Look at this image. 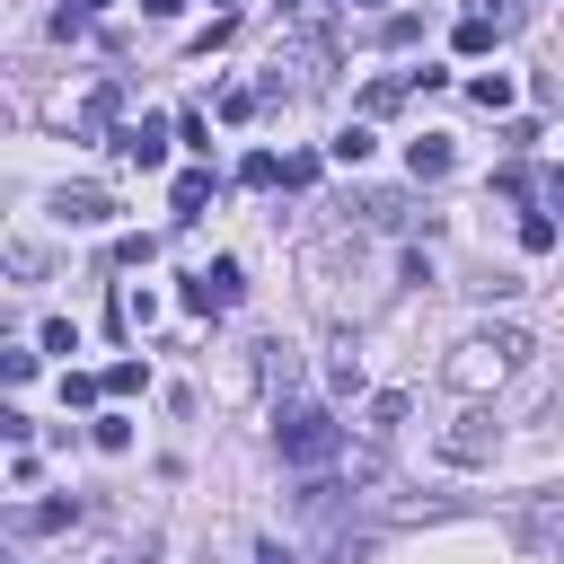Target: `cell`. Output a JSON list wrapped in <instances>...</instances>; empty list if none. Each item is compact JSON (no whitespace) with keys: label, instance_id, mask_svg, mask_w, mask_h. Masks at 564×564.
Returning a JSON list of instances; mask_svg holds the SVG:
<instances>
[{"label":"cell","instance_id":"cell-22","mask_svg":"<svg viewBox=\"0 0 564 564\" xmlns=\"http://www.w3.org/2000/svg\"><path fill=\"white\" fill-rule=\"evenodd\" d=\"M97 449H132V423L123 414H97Z\"/></svg>","mask_w":564,"mask_h":564},{"label":"cell","instance_id":"cell-18","mask_svg":"<svg viewBox=\"0 0 564 564\" xmlns=\"http://www.w3.org/2000/svg\"><path fill=\"white\" fill-rule=\"evenodd\" d=\"M238 176H247V185H282V159H273V150H247V167H238Z\"/></svg>","mask_w":564,"mask_h":564},{"label":"cell","instance_id":"cell-21","mask_svg":"<svg viewBox=\"0 0 564 564\" xmlns=\"http://www.w3.org/2000/svg\"><path fill=\"white\" fill-rule=\"evenodd\" d=\"M141 379H150V370H141V361H115V370H106V397H132V388H141Z\"/></svg>","mask_w":564,"mask_h":564},{"label":"cell","instance_id":"cell-7","mask_svg":"<svg viewBox=\"0 0 564 564\" xmlns=\"http://www.w3.org/2000/svg\"><path fill=\"white\" fill-rule=\"evenodd\" d=\"M405 167H414V185H432V176H449V141H441V132H423V141H405Z\"/></svg>","mask_w":564,"mask_h":564},{"label":"cell","instance_id":"cell-3","mask_svg":"<svg viewBox=\"0 0 564 564\" xmlns=\"http://www.w3.org/2000/svg\"><path fill=\"white\" fill-rule=\"evenodd\" d=\"M247 300V273L220 256V264H203V273H185V308L194 317H220V308H238Z\"/></svg>","mask_w":564,"mask_h":564},{"label":"cell","instance_id":"cell-5","mask_svg":"<svg viewBox=\"0 0 564 564\" xmlns=\"http://www.w3.org/2000/svg\"><path fill=\"white\" fill-rule=\"evenodd\" d=\"M53 212H62L70 229H106V220H115V194H97V185H62Z\"/></svg>","mask_w":564,"mask_h":564},{"label":"cell","instance_id":"cell-9","mask_svg":"<svg viewBox=\"0 0 564 564\" xmlns=\"http://www.w3.org/2000/svg\"><path fill=\"white\" fill-rule=\"evenodd\" d=\"M150 317H159V300H150V291H132V282H123V291H115V326H123V335H141V326H150Z\"/></svg>","mask_w":564,"mask_h":564},{"label":"cell","instance_id":"cell-17","mask_svg":"<svg viewBox=\"0 0 564 564\" xmlns=\"http://www.w3.org/2000/svg\"><path fill=\"white\" fill-rule=\"evenodd\" d=\"M70 511L79 502H35V511H18V529H70Z\"/></svg>","mask_w":564,"mask_h":564},{"label":"cell","instance_id":"cell-8","mask_svg":"<svg viewBox=\"0 0 564 564\" xmlns=\"http://www.w3.org/2000/svg\"><path fill=\"white\" fill-rule=\"evenodd\" d=\"M167 203H176V220H194V212L212 203V167H185V176L167 185Z\"/></svg>","mask_w":564,"mask_h":564},{"label":"cell","instance_id":"cell-1","mask_svg":"<svg viewBox=\"0 0 564 564\" xmlns=\"http://www.w3.org/2000/svg\"><path fill=\"white\" fill-rule=\"evenodd\" d=\"M273 449H282V467H326L344 449V423L326 405H282L273 414Z\"/></svg>","mask_w":564,"mask_h":564},{"label":"cell","instance_id":"cell-26","mask_svg":"<svg viewBox=\"0 0 564 564\" xmlns=\"http://www.w3.org/2000/svg\"><path fill=\"white\" fill-rule=\"evenodd\" d=\"M79 9H88V18H97V9H106V0H79Z\"/></svg>","mask_w":564,"mask_h":564},{"label":"cell","instance_id":"cell-14","mask_svg":"<svg viewBox=\"0 0 564 564\" xmlns=\"http://www.w3.org/2000/svg\"><path fill=\"white\" fill-rule=\"evenodd\" d=\"M397 423H405V397H397V388H388V397H370V423H361V432H370V441H388Z\"/></svg>","mask_w":564,"mask_h":564},{"label":"cell","instance_id":"cell-23","mask_svg":"<svg viewBox=\"0 0 564 564\" xmlns=\"http://www.w3.org/2000/svg\"><path fill=\"white\" fill-rule=\"evenodd\" d=\"M256 564H300V555H291L282 538H264V546H256Z\"/></svg>","mask_w":564,"mask_h":564},{"label":"cell","instance_id":"cell-25","mask_svg":"<svg viewBox=\"0 0 564 564\" xmlns=\"http://www.w3.org/2000/svg\"><path fill=\"white\" fill-rule=\"evenodd\" d=\"M546 203H555V212H564V167H555V176H546Z\"/></svg>","mask_w":564,"mask_h":564},{"label":"cell","instance_id":"cell-6","mask_svg":"<svg viewBox=\"0 0 564 564\" xmlns=\"http://www.w3.org/2000/svg\"><path fill=\"white\" fill-rule=\"evenodd\" d=\"M115 150H123L132 167H167V132H159V123H123V132H115Z\"/></svg>","mask_w":564,"mask_h":564},{"label":"cell","instance_id":"cell-4","mask_svg":"<svg viewBox=\"0 0 564 564\" xmlns=\"http://www.w3.org/2000/svg\"><path fill=\"white\" fill-rule=\"evenodd\" d=\"M115 115H123V79H97V88L79 97L70 132H79V141H106V132H115Z\"/></svg>","mask_w":564,"mask_h":564},{"label":"cell","instance_id":"cell-10","mask_svg":"<svg viewBox=\"0 0 564 564\" xmlns=\"http://www.w3.org/2000/svg\"><path fill=\"white\" fill-rule=\"evenodd\" d=\"M467 97H476L485 115H502V106H511V70H476V79H467Z\"/></svg>","mask_w":564,"mask_h":564},{"label":"cell","instance_id":"cell-19","mask_svg":"<svg viewBox=\"0 0 564 564\" xmlns=\"http://www.w3.org/2000/svg\"><path fill=\"white\" fill-rule=\"evenodd\" d=\"M35 344H44V352H79V326H70V317H44V335H35Z\"/></svg>","mask_w":564,"mask_h":564},{"label":"cell","instance_id":"cell-24","mask_svg":"<svg viewBox=\"0 0 564 564\" xmlns=\"http://www.w3.org/2000/svg\"><path fill=\"white\" fill-rule=\"evenodd\" d=\"M141 18H176V0H141Z\"/></svg>","mask_w":564,"mask_h":564},{"label":"cell","instance_id":"cell-15","mask_svg":"<svg viewBox=\"0 0 564 564\" xmlns=\"http://www.w3.org/2000/svg\"><path fill=\"white\" fill-rule=\"evenodd\" d=\"M520 247L546 256V247H555V212H529V220H520Z\"/></svg>","mask_w":564,"mask_h":564},{"label":"cell","instance_id":"cell-13","mask_svg":"<svg viewBox=\"0 0 564 564\" xmlns=\"http://www.w3.org/2000/svg\"><path fill=\"white\" fill-rule=\"evenodd\" d=\"M326 150H335V159H344V167H361V159H370V150H379V141H370V123H344V132H335V141H326Z\"/></svg>","mask_w":564,"mask_h":564},{"label":"cell","instance_id":"cell-16","mask_svg":"<svg viewBox=\"0 0 564 564\" xmlns=\"http://www.w3.org/2000/svg\"><path fill=\"white\" fill-rule=\"evenodd\" d=\"M106 397V379H88V370H62V405H97Z\"/></svg>","mask_w":564,"mask_h":564},{"label":"cell","instance_id":"cell-20","mask_svg":"<svg viewBox=\"0 0 564 564\" xmlns=\"http://www.w3.org/2000/svg\"><path fill=\"white\" fill-rule=\"evenodd\" d=\"M256 115V88H220V123H247Z\"/></svg>","mask_w":564,"mask_h":564},{"label":"cell","instance_id":"cell-2","mask_svg":"<svg viewBox=\"0 0 564 564\" xmlns=\"http://www.w3.org/2000/svg\"><path fill=\"white\" fill-rule=\"evenodd\" d=\"M520 352H529V335H520V326H494V335H467V344H458V361H449V379H458V388H485V379H502V370H520Z\"/></svg>","mask_w":564,"mask_h":564},{"label":"cell","instance_id":"cell-11","mask_svg":"<svg viewBox=\"0 0 564 564\" xmlns=\"http://www.w3.org/2000/svg\"><path fill=\"white\" fill-rule=\"evenodd\" d=\"M326 379H335V397H361V352L335 344V352H326Z\"/></svg>","mask_w":564,"mask_h":564},{"label":"cell","instance_id":"cell-12","mask_svg":"<svg viewBox=\"0 0 564 564\" xmlns=\"http://www.w3.org/2000/svg\"><path fill=\"white\" fill-rule=\"evenodd\" d=\"M449 44H458V53H494V18H485V9H467V18H458V35H449Z\"/></svg>","mask_w":564,"mask_h":564}]
</instances>
